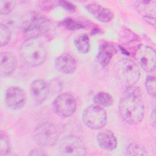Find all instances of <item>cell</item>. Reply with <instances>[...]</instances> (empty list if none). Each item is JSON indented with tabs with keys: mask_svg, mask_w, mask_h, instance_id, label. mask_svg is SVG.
<instances>
[{
	"mask_svg": "<svg viewBox=\"0 0 156 156\" xmlns=\"http://www.w3.org/2000/svg\"><path fill=\"white\" fill-rule=\"evenodd\" d=\"M58 134L56 127L51 122H46L39 124L33 132L35 142L43 147H52L58 140Z\"/></svg>",
	"mask_w": 156,
	"mask_h": 156,
	"instance_id": "5",
	"label": "cell"
},
{
	"mask_svg": "<svg viewBox=\"0 0 156 156\" xmlns=\"http://www.w3.org/2000/svg\"><path fill=\"white\" fill-rule=\"evenodd\" d=\"M11 32L9 28L5 24L1 23L0 25V44L1 46L7 45L10 41Z\"/></svg>",
	"mask_w": 156,
	"mask_h": 156,
	"instance_id": "22",
	"label": "cell"
},
{
	"mask_svg": "<svg viewBox=\"0 0 156 156\" xmlns=\"http://www.w3.org/2000/svg\"><path fill=\"white\" fill-rule=\"evenodd\" d=\"M40 6L43 9H51L54 7L55 5H58V1H41L40 2Z\"/></svg>",
	"mask_w": 156,
	"mask_h": 156,
	"instance_id": "27",
	"label": "cell"
},
{
	"mask_svg": "<svg viewBox=\"0 0 156 156\" xmlns=\"http://www.w3.org/2000/svg\"><path fill=\"white\" fill-rule=\"evenodd\" d=\"M62 24L69 30H79L85 27V25L83 23L71 18H66L64 19L62 22Z\"/></svg>",
	"mask_w": 156,
	"mask_h": 156,
	"instance_id": "21",
	"label": "cell"
},
{
	"mask_svg": "<svg viewBox=\"0 0 156 156\" xmlns=\"http://www.w3.org/2000/svg\"><path fill=\"white\" fill-rule=\"evenodd\" d=\"M49 91L48 83L43 79H36L30 85V92L33 101L41 104L46 99Z\"/></svg>",
	"mask_w": 156,
	"mask_h": 156,
	"instance_id": "12",
	"label": "cell"
},
{
	"mask_svg": "<svg viewBox=\"0 0 156 156\" xmlns=\"http://www.w3.org/2000/svg\"><path fill=\"white\" fill-rule=\"evenodd\" d=\"M47 155L43 151L40 149H34L32 150L29 153V155H32V156H40V155Z\"/></svg>",
	"mask_w": 156,
	"mask_h": 156,
	"instance_id": "28",
	"label": "cell"
},
{
	"mask_svg": "<svg viewBox=\"0 0 156 156\" xmlns=\"http://www.w3.org/2000/svg\"><path fill=\"white\" fill-rule=\"evenodd\" d=\"M135 54L137 62L144 71L151 73L155 70L156 55L154 48L149 46H140Z\"/></svg>",
	"mask_w": 156,
	"mask_h": 156,
	"instance_id": "9",
	"label": "cell"
},
{
	"mask_svg": "<svg viewBox=\"0 0 156 156\" xmlns=\"http://www.w3.org/2000/svg\"><path fill=\"white\" fill-rule=\"evenodd\" d=\"M117 52L114 45L108 43L101 44L99 48L96 59L102 67L107 66L110 62L113 55Z\"/></svg>",
	"mask_w": 156,
	"mask_h": 156,
	"instance_id": "16",
	"label": "cell"
},
{
	"mask_svg": "<svg viewBox=\"0 0 156 156\" xmlns=\"http://www.w3.org/2000/svg\"><path fill=\"white\" fill-rule=\"evenodd\" d=\"M10 143L8 136L2 131L0 135V156H5L10 152Z\"/></svg>",
	"mask_w": 156,
	"mask_h": 156,
	"instance_id": "20",
	"label": "cell"
},
{
	"mask_svg": "<svg viewBox=\"0 0 156 156\" xmlns=\"http://www.w3.org/2000/svg\"><path fill=\"white\" fill-rule=\"evenodd\" d=\"M52 108L57 115L63 118L69 117L76 110V100L71 93H63L58 95L53 101Z\"/></svg>",
	"mask_w": 156,
	"mask_h": 156,
	"instance_id": "7",
	"label": "cell"
},
{
	"mask_svg": "<svg viewBox=\"0 0 156 156\" xmlns=\"http://www.w3.org/2000/svg\"><path fill=\"white\" fill-rule=\"evenodd\" d=\"M17 66L16 57L8 51L0 54V74L1 77H9L15 71Z\"/></svg>",
	"mask_w": 156,
	"mask_h": 156,
	"instance_id": "15",
	"label": "cell"
},
{
	"mask_svg": "<svg viewBox=\"0 0 156 156\" xmlns=\"http://www.w3.org/2000/svg\"><path fill=\"white\" fill-rule=\"evenodd\" d=\"M96 141L98 146L105 150L113 151L117 146L116 136L110 130L100 132L96 136Z\"/></svg>",
	"mask_w": 156,
	"mask_h": 156,
	"instance_id": "17",
	"label": "cell"
},
{
	"mask_svg": "<svg viewBox=\"0 0 156 156\" xmlns=\"http://www.w3.org/2000/svg\"><path fill=\"white\" fill-rule=\"evenodd\" d=\"M23 60L31 66L42 65L47 58V48L40 38L26 39L20 49Z\"/></svg>",
	"mask_w": 156,
	"mask_h": 156,
	"instance_id": "2",
	"label": "cell"
},
{
	"mask_svg": "<svg viewBox=\"0 0 156 156\" xmlns=\"http://www.w3.org/2000/svg\"><path fill=\"white\" fill-rule=\"evenodd\" d=\"M56 69L65 74H71L75 72L77 63L75 58L68 53H64L58 56L54 62Z\"/></svg>",
	"mask_w": 156,
	"mask_h": 156,
	"instance_id": "13",
	"label": "cell"
},
{
	"mask_svg": "<svg viewBox=\"0 0 156 156\" xmlns=\"http://www.w3.org/2000/svg\"><path fill=\"white\" fill-rule=\"evenodd\" d=\"M126 154L128 155H143L146 154V150L141 145L132 143L128 146Z\"/></svg>",
	"mask_w": 156,
	"mask_h": 156,
	"instance_id": "23",
	"label": "cell"
},
{
	"mask_svg": "<svg viewBox=\"0 0 156 156\" xmlns=\"http://www.w3.org/2000/svg\"><path fill=\"white\" fill-rule=\"evenodd\" d=\"M58 5L69 12H74L76 11V6L71 2L66 1H58Z\"/></svg>",
	"mask_w": 156,
	"mask_h": 156,
	"instance_id": "26",
	"label": "cell"
},
{
	"mask_svg": "<svg viewBox=\"0 0 156 156\" xmlns=\"http://www.w3.org/2000/svg\"><path fill=\"white\" fill-rule=\"evenodd\" d=\"M135 3L136 10L142 16L143 20L155 27L156 2L155 1H136Z\"/></svg>",
	"mask_w": 156,
	"mask_h": 156,
	"instance_id": "11",
	"label": "cell"
},
{
	"mask_svg": "<svg viewBox=\"0 0 156 156\" xmlns=\"http://www.w3.org/2000/svg\"><path fill=\"white\" fill-rule=\"evenodd\" d=\"M74 45L79 52L82 54L88 52L90 47L89 36L87 34L79 35L74 40Z\"/></svg>",
	"mask_w": 156,
	"mask_h": 156,
	"instance_id": "18",
	"label": "cell"
},
{
	"mask_svg": "<svg viewBox=\"0 0 156 156\" xmlns=\"http://www.w3.org/2000/svg\"><path fill=\"white\" fill-rule=\"evenodd\" d=\"M145 87L148 94L155 98V78L152 76H147L145 80Z\"/></svg>",
	"mask_w": 156,
	"mask_h": 156,
	"instance_id": "25",
	"label": "cell"
},
{
	"mask_svg": "<svg viewBox=\"0 0 156 156\" xmlns=\"http://www.w3.org/2000/svg\"><path fill=\"white\" fill-rule=\"evenodd\" d=\"M115 73L121 82L127 85H133L140 77V69L138 64L130 58H122L116 63Z\"/></svg>",
	"mask_w": 156,
	"mask_h": 156,
	"instance_id": "3",
	"label": "cell"
},
{
	"mask_svg": "<svg viewBox=\"0 0 156 156\" xmlns=\"http://www.w3.org/2000/svg\"><path fill=\"white\" fill-rule=\"evenodd\" d=\"M140 97L138 87L135 85L126 86L119 102V112L122 119L129 124H138L143 119L144 106Z\"/></svg>",
	"mask_w": 156,
	"mask_h": 156,
	"instance_id": "1",
	"label": "cell"
},
{
	"mask_svg": "<svg viewBox=\"0 0 156 156\" xmlns=\"http://www.w3.org/2000/svg\"><path fill=\"white\" fill-rule=\"evenodd\" d=\"M150 121H151V125L155 127V109L153 110L151 114V117H150Z\"/></svg>",
	"mask_w": 156,
	"mask_h": 156,
	"instance_id": "29",
	"label": "cell"
},
{
	"mask_svg": "<svg viewBox=\"0 0 156 156\" xmlns=\"http://www.w3.org/2000/svg\"><path fill=\"white\" fill-rule=\"evenodd\" d=\"M59 151L62 155L67 156H83L87 154V149L82 140L74 135L66 136L62 140Z\"/></svg>",
	"mask_w": 156,
	"mask_h": 156,
	"instance_id": "8",
	"label": "cell"
},
{
	"mask_svg": "<svg viewBox=\"0 0 156 156\" xmlns=\"http://www.w3.org/2000/svg\"><path fill=\"white\" fill-rule=\"evenodd\" d=\"M93 101L95 104L101 107H109L113 103L112 96L105 92H99L96 93L94 98Z\"/></svg>",
	"mask_w": 156,
	"mask_h": 156,
	"instance_id": "19",
	"label": "cell"
},
{
	"mask_svg": "<svg viewBox=\"0 0 156 156\" xmlns=\"http://www.w3.org/2000/svg\"><path fill=\"white\" fill-rule=\"evenodd\" d=\"M51 27L50 21L44 16L35 15L23 25V30L26 39L40 38L47 33Z\"/></svg>",
	"mask_w": 156,
	"mask_h": 156,
	"instance_id": "4",
	"label": "cell"
},
{
	"mask_svg": "<svg viewBox=\"0 0 156 156\" xmlns=\"http://www.w3.org/2000/svg\"><path fill=\"white\" fill-rule=\"evenodd\" d=\"M26 94L21 87L12 86L8 88L5 91V102L10 109L19 110L22 108L26 104Z\"/></svg>",
	"mask_w": 156,
	"mask_h": 156,
	"instance_id": "10",
	"label": "cell"
},
{
	"mask_svg": "<svg viewBox=\"0 0 156 156\" xmlns=\"http://www.w3.org/2000/svg\"><path fill=\"white\" fill-rule=\"evenodd\" d=\"M16 2L14 1H1L0 13L2 15L9 14L15 7Z\"/></svg>",
	"mask_w": 156,
	"mask_h": 156,
	"instance_id": "24",
	"label": "cell"
},
{
	"mask_svg": "<svg viewBox=\"0 0 156 156\" xmlns=\"http://www.w3.org/2000/svg\"><path fill=\"white\" fill-rule=\"evenodd\" d=\"M82 121L85 125L93 130L103 128L107 123V113L102 107L90 105L82 113Z\"/></svg>",
	"mask_w": 156,
	"mask_h": 156,
	"instance_id": "6",
	"label": "cell"
},
{
	"mask_svg": "<svg viewBox=\"0 0 156 156\" xmlns=\"http://www.w3.org/2000/svg\"><path fill=\"white\" fill-rule=\"evenodd\" d=\"M85 9L97 20L101 23H108L114 18V13L110 9L98 3H89L85 5Z\"/></svg>",
	"mask_w": 156,
	"mask_h": 156,
	"instance_id": "14",
	"label": "cell"
}]
</instances>
